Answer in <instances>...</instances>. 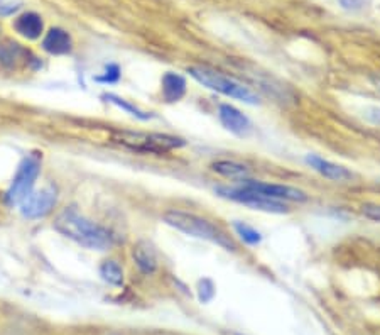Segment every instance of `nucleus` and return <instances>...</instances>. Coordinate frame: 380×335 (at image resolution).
I'll use <instances>...</instances> for the list:
<instances>
[{"mask_svg": "<svg viewBox=\"0 0 380 335\" xmlns=\"http://www.w3.org/2000/svg\"><path fill=\"white\" fill-rule=\"evenodd\" d=\"M54 229L68 239L88 249L105 251L112 246V235L107 229L95 224L78 212L75 207L64 209L54 220Z\"/></svg>", "mask_w": 380, "mask_h": 335, "instance_id": "f257e3e1", "label": "nucleus"}, {"mask_svg": "<svg viewBox=\"0 0 380 335\" xmlns=\"http://www.w3.org/2000/svg\"><path fill=\"white\" fill-rule=\"evenodd\" d=\"M163 218L167 225H171L179 232L191 235V238L208 240V242L217 244V246L224 247L225 251H232V253L237 251L235 240L230 238L220 225L213 224V222L202 216L182 212V210H169V212L164 213Z\"/></svg>", "mask_w": 380, "mask_h": 335, "instance_id": "f03ea898", "label": "nucleus"}, {"mask_svg": "<svg viewBox=\"0 0 380 335\" xmlns=\"http://www.w3.org/2000/svg\"><path fill=\"white\" fill-rule=\"evenodd\" d=\"M188 73L196 80V82L202 83L206 89L213 90V92H218L222 93V95L230 98H237V100L246 102L248 105L259 104V95L250 89V86H247L246 83L233 78V76L215 70V68L202 67V65H200V67L188 68Z\"/></svg>", "mask_w": 380, "mask_h": 335, "instance_id": "7ed1b4c3", "label": "nucleus"}, {"mask_svg": "<svg viewBox=\"0 0 380 335\" xmlns=\"http://www.w3.org/2000/svg\"><path fill=\"white\" fill-rule=\"evenodd\" d=\"M115 143L126 146V148L134 149L139 152H154V154H163V152L173 151L185 146V139L169 134H156V132H134V130H120L113 136Z\"/></svg>", "mask_w": 380, "mask_h": 335, "instance_id": "20e7f679", "label": "nucleus"}, {"mask_svg": "<svg viewBox=\"0 0 380 335\" xmlns=\"http://www.w3.org/2000/svg\"><path fill=\"white\" fill-rule=\"evenodd\" d=\"M215 192L222 196V198L232 200V202L242 203V205L248 207L252 210H259V212L265 213H277V216H283V213H289V207L283 202H277V200L268 198V196L261 195L257 192H252L248 188L242 187H217Z\"/></svg>", "mask_w": 380, "mask_h": 335, "instance_id": "39448f33", "label": "nucleus"}, {"mask_svg": "<svg viewBox=\"0 0 380 335\" xmlns=\"http://www.w3.org/2000/svg\"><path fill=\"white\" fill-rule=\"evenodd\" d=\"M41 171V161L38 156H27L19 165L16 176H14L12 185L7 190L5 200L9 205H21L25 198L32 193L36 180Z\"/></svg>", "mask_w": 380, "mask_h": 335, "instance_id": "423d86ee", "label": "nucleus"}, {"mask_svg": "<svg viewBox=\"0 0 380 335\" xmlns=\"http://www.w3.org/2000/svg\"><path fill=\"white\" fill-rule=\"evenodd\" d=\"M242 187L248 188L252 192H257L261 195L268 196V198L277 200V202H292V203H305L309 200V195L305 190L298 187H289V185H279V183H265V181H255V180H244Z\"/></svg>", "mask_w": 380, "mask_h": 335, "instance_id": "0eeeda50", "label": "nucleus"}, {"mask_svg": "<svg viewBox=\"0 0 380 335\" xmlns=\"http://www.w3.org/2000/svg\"><path fill=\"white\" fill-rule=\"evenodd\" d=\"M58 200V190L54 187H45L39 192H32L27 198L21 203V213L27 218L45 217L53 210Z\"/></svg>", "mask_w": 380, "mask_h": 335, "instance_id": "6e6552de", "label": "nucleus"}, {"mask_svg": "<svg viewBox=\"0 0 380 335\" xmlns=\"http://www.w3.org/2000/svg\"><path fill=\"white\" fill-rule=\"evenodd\" d=\"M36 61L32 53L23 45L12 39H3L0 41V65L5 67L7 70H19V68L29 67Z\"/></svg>", "mask_w": 380, "mask_h": 335, "instance_id": "1a4fd4ad", "label": "nucleus"}, {"mask_svg": "<svg viewBox=\"0 0 380 335\" xmlns=\"http://www.w3.org/2000/svg\"><path fill=\"white\" fill-rule=\"evenodd\" d=\"M218 119L226 130L240 137H246L252 132V124L246 114L230 104H222L218 107Z\"/></svg>", "mask_w": 380, "mask_h": 335, "instance_id": "9d476101", "label": "nucleus"}, {"mask_svg": "<svg viewBox=\"0 0 380 335\" xmlns=\"http://www.w3.org/2000/svg\"><path fill=\"white\" fill-rule=\"evenodd\" d=\"M305 161L308 163V166H311L316 173H320L321 176L328 178L331 181H350L353 178L352 171L346 170L345 166L336 165L333 161H328V159L320 158L316 154H308L305 158Z\"/></svg>", "mask_w": 380, "mask_h": 335, "instance_id": "9b49d317", "label": "nucleus"}, {"mask_svg": "<svg viewBox=\"0 0 380 335\" xmlns=\"http://www.w3.org/2000/svg\"><path fill=\"white\" fill-rule=\"evenodd\" d=\"M12 25L14 31H16L17 34L29 39V41L39 39L43 36V32H45V21H43V17L36 12L21 14V16L16 17Z\"/></svg>", "mask_w": 380, "mask_h": 335, "instance_id": "f8f14e48", "label": "nucleus"}, {"mask_svg": "<svg viewBox=\"0 0 380 335\" xmlns=\"http://www.w3.org/2000/svg\"><path fill=\"white\" fill-rule=\"evenodd\" d=\"M41 46L46 53L60 56V54H68L73 49V39L64 29L51 27L43 38Z\"/></svg>", "mask_w": 380, "mask_h": 335, "instance_id": "ddd939ff", "label": "nucleus"}, {"mask_svg": "<svg viewBox=\"0 0 380 335\" xmlns=\"http://www.w3.org/2000/svg\"><path fill=\"white\" fill-rule=\"evenodd\" d=\"M132 257L144 275H152L157 269V254L147 240H139L132 249Z\"/></svg>", "mask_w": 380, "mask_h": 335, "instance_id": "4468645a", "label": "nucleus"}, {"mask_svg": "<svg viewBox=\"0 0 380 335\" xmlns=\"http://www.w3.org/2000/svg\"><path fill=\"white\" fill-rule=\"evenodd\" d=\"M211 170L217 174H220V176L235 181L248 180V176H250L248 166L235 161V159H217L215 163H211Z\"/></svg>", "mask_w": 380, "mask_h": 335, "instance_id": "2eb2a0df", "label": "nucleus"}, {"mask_svg": "<svg viewBox=\"0 0 380 335\" xmlns=\"http://www.w3.org/2000/svg\"><path fill=\"white\" fill-rule=\"evenodd\" d=\"M186 93V80L185 76L178 75V73L167 71L163 76V97L164 100L173 104V102L181 100Z\"/></svg>", "mask_w": 380, "mask_h": 335, "instance_id": "dca6fc26", "label": "nucleus"}, {"mask_svg": "<svg viewBox=\"0 0 380 335\" xmlns=\"http://www.w3.org/2000/svg\"><path fill=\"white\" fill-rule=\"evenodd\" d=\"M100 275L105 281L110 283L113 286L123 285V269L120 268V264L117 263V261H105V263L100 266Z\"/></svg>", "mask_w": 380, "mask_h": 335, "instance_id": "f3484780", "label": "nucleus"}, {"mask_svg": "<svg viewBox=\"0 0 380 335\" xmlns=\"http://www.w3.org/2000/svg\"><path fill=\"white\" fill-rule=\"evenodd\" d=\"M104 98L107 102H110V104L117 105V107H119V108H122V111H126L127 114L134 115V117H137V119H141V120H147V119L154 117V115H152L151 112H149V114H147V112H142L141 108H137V107H135V105L129 104V102L123 100V98L113 95V93H107V95H104Z\"/></svg>", "mask_w": 380, "mask_h": 335, "instance_id": "a211bd4d", "label": "nucleus"}, {"mask_svg": "<svg viewBox=\"0 0 380 335\" xmlns=\"http://www.w3.org/2000/svg\"><path fill=\"white\" fill-rule=\"evenodd\" d=\"M233 229H235L237 235L244 240V242L248 244V246H259L262 242V234L259 231H255L250 225L244 224V222H235L233 224Z\"/></svg>", "mask_w": 380, "mask_h": 335, "instance_id": "6ab92c4d", "label": "nucleus"}, {"mask_svg": "<svg viewBox=\"0 0 380 335\" xmlns=\"http://www.w3.org/2000/svg\"><path fill=\"white\" fill-rule=\"evenodd\" d=\"M21 7H23V0H0V16H12L19 12Z\"/></svg>", "mask_w": 380, "mask_h": 335, "instance_id": "aec40b11", "label": "nucleus"}, {"mask_svg": "<svg viewBox=\"0 0 380 335\" xmlns=\"http://www.w3.org/2000/svg\"><path fill=\"white\" fill-rule=\"evenodd\" d=\"M120 78V68L117 65H108L105 68V73L102 76H97V82H104V83H115L117 80Z\"/></svg>", "mask_w": 380, "mask_h": 335, "instance_id": "412c9836", "label": "nucleus"}, {"mask_svg": "<svg viewBox=\"0 0 380 335\" xmlns=\"http://www.w3.org/2000/svg\"><path fill=\"white\" fill-rule=\"evenodd\" d=\"M198 293H200V300L203 301V303H206V301H210L211 298H213L215 294V286L213 283L210 281V279H202L198 285Z\"/></svg>", "mask_w": 380, "mask_h": 335, "instance_id": "4be33fe9", "label": "nucleus"}, {"mask_svg": "<svg viewBox=\"0 0 380 335\" xmlns=\"http://www.w3.org/2000/svg\"><path fill=\"white\" fill-rule=\"evenodd\" d=\"M361 216L368 220L380 222V205H375V203H367V205L361 207Z\"/></svg>", "mask_w": 380, "mask_h": 335, "instance_id": "5701e85b", "label": "nucleus"}, {"mask_svg": "<svg viewBox=\"0 0 380 335\" xmlns=\"http://www.w3.org/2000/svg\"><path fill=\"white\" fill-rule=\"evenodd\" d=\"M340 2L345 9H357V7L361 5V0H340Z\"/></svg>", "mask_w": 380, "mask_h": 335, "instance_id": "b1692460", "label": "nucleus"}, {"mask_svg": "<svg viewBox=\"0 0 380 335\" xmlns=\"http://www.w3.org/2000/svg\"><path fill=\"white\" fill-rule=\"evenodd\" d=\"M374 85H375V89H377V92L380 93V78L374 80Z\"/></svg>", "mask_w": 380, "mask_h": 335, "instance_id": "393cba45", "label": "nucleus"}]
</instances>
